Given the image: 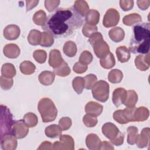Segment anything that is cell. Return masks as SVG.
<instances>
[{"label":"cell","instance_id":"6da1fadb","mask_svg":"<svg viewBox=\"0 0 150 150\" xmlns=\"http://www.w3.org/2000/svg\"><path fill=\"white\" fill-rule=\"evenodd\" d=\"M82 16L74 7L60 8L47 17L42 29L57 38L71 35L83 25Z\"/></svg>","mask_w":150,"mask_h":150},{"label":"cell","instance_id":"7a4b0ae2","mask_svg":"<svg viewBox=\"0 0 150 150\" xmlns=\"http://www.w3.org/2000/svg\"><path fill=\"white\" fill-rule=\"evenodd\" d=\"M149 23H138L134 26L133 36L131 39L128 49L133 53H149Z\"/></svg>","mask_w":150,"mask_h":150},{"label":"cell","instance_id":"3957f363","mask_svg":"<svg viewBox=\"0 0 150 150\" xmlns=\"http://www.w3.org/2000/svg\"><path fill=\"white\" fill-rule=\"evenodd\" d=\"M38 111L45 123L53 121L57 115V110L53 101L49 98H42L38 103Z\"/></svg>","mask_w":150,"mask_h":150},{"label":"cell","instance_id":"277c9868","mask_svg":"<svg viewBox=\"0 0 150 150\" xmlns=\"http://www.w3.org/2000/svg\"><path fill=\"white\" fill-rule=\"evenodd\" d=\"M88 42L93 47L96 56L98 58H103L110 52L108 45L103 39L102 34L100 32H96L91 35L88 39Z\"/></svg>","mask_w":150,"mask_h":150},{"label":"cell","instance_id":"5b68a950","mask_svg":"<svg viewBox=\"0 0 150 150\" xmlns=\"http://www.w3.org/2000/svg\"><path fill=\"white\" fill-rule=\"evenodd\" d=\"M14 122L13 115L9 109L5 105H1V138L5 135L12 134V127Z\"/></svg>","mask_w":150,"mask_h":150},{"label":"cell","instance_id":"8992f818","mask_svg":"<svg viewBox=\"0 0 150 150\" xmlns=\"http://www.w3.org/2000/svg\"><path fill=\"white\" fill-rule=\"evenodd\" d=\"M91 90L93 97L96 100L104 103L108 99L110 86L107 81L104 80L97 81Z\"/></svg>","mask_w":150,"mask_h":150},{"label":"cell","instance_id":"52a82bcc","mask_svg":"<svg viewBox=\"0 0 150 150\" xmlns=\"http://www.w3.org/2000/svg\"><path fill=\"white\" fill-rule=\"evenodd\" d=\"M120 21V13L114 8L108 9L103 18V25L105 28L114 26L118 24Z\"/></svg>","mask_w":150,"mask_h":150},{"label":"cell","instance_id":"ba28073f","mask_svg":"<svg viewBox=\"0 0 150 150\" xmlns=\"http://www.w3.org/2000/svg\"><path fill=\"white\" fill-rule=\"evenodd\" d=\"M60 141L54 142L53 144V149H74V142L73 138L69 135H61L59 137Z\"/></svg>","mask_w":150,"mask_h":150},{"label":"cell","instance_id":"9c48e42d","mask_svg":"<svg viewBox=\"0 0 150 150\" xmlns=\"http://www.w3.org/2000/svg\"><path fill=\"white\" fill-rule=\"evenodd\" d=\"M29 132V127L25 123L23 120H20L14 122L11 133L17 139L25 138Z\"/></svg>","mask_w":150,"mask_h":150},{"label":"cell","instance_id":"30bf717a","mask_svg":"<svg viewBox=\"0 0 150 150\" xmlns=\"http://www.w3.org/2000/svg\"><path fill=\"white\" fill-rule=\"evenodd\" d=\"M17 138L12 134H7L1 138V145L3 150H14L18 145Z\"/></svg>","mask_w":150,"mask_h":150},{"label":"cell","instance_id":"8fae6325","mask_svg":"<svg viewBox=\"0 0 150 150\" xmlns=\"http://www.w3.org/2000/svg\"><path fill=\"white\" fill-rule=\"evenodd\" d=\"M101 131L103 135L110 141L115 138L120 131L117 127L111 122L105 123L102 127Z\"/></svg>","mask_w":150,"mask_h":150},{"label":"cell","instance_id":"7c38bea8","mask_svg":"<svg viewBox=\"0 0 150 150\" xmlns=\"http://www.w3.org/2000/svg\"><path fill=\"white\" fill-rule=\"evenodd\" d=\"M21 33V30L18 25L11 24L6 26L3 31V35L5 39L13 40L17 39Z\"/></svg>","mask_w":150,"mask_h":150},{"label":"cell","instance_id":"4fadbf2b","mask_svg":"<svg viewBox=\"0 0 150 150\" xmlns=\"http://www.w3.org/2000/svg\"><path fill=\"white\" fill-rule=\"evenodd\" d=\"M127 91L124 88L119 87L115 88L112 93V101L113 104L117 107H119L124 104L127 97Z\"/></svg>","mask_w":150,"mask_h":150},{"label":"cell","instance_id":"5bb4252c","mask_svg":"<svg viewBox=\"0 0 150 150\" xmlns=\"http://www.w3.org/2000/svg\"><path fill=\"white\" fill-rule=\"evenodd\" d=\"M64 62V61L62 58L60 52L59 50L53 49L50 50L49 53V64L52 67L56 69L60 66Z\"/></svg>","mask_w":150,"mask_h":150},{"label":"cell","instance_id":"9a60e30c","mask_svg":"<svg viewBox=\"0 0 150 150\" xmlns=\"http://www.w3.org/2000/svg\"><path fill=\"white\" fill-rule=\"evenodd\" d=\"M135 65L136 67L141 71L147 70L150 65L149 53L138 55L135 59Z\"/></svg>","mask_w":150,"mask_h":150},{"label":"cell","instance_id":"2e32d148","mask_svg":"<svg viewBox=\"0 0 150 150\" xmlns=\"http://www.w3.org/2000/svg\"><path fill=\"white\" fill-rule=\"evenodd\" d=\"M103 110V106L94 101L88 102L85 106V111L87 114L93 116L100 115Z\"/></svg>","mask_w":150,"mask_h":150},{"label":"cell","instance_id":"e0dca14e","mask_svg":"<svg viewBox=\"0 0 150 150\" xmlns=\"http://www.w3.org/2000/svg\"><path fill=\"white\" fill-rule=\"evenodd\" d=\"M4 55L9 59L17 58L21 53V50L19 46L15 43H9L6 45L3 49Z\"/></svg>","mask_w":150,"mask_h":150},{"label":"cell","instance_id":"ac0fdd59","mask_svg":"<svg viewBox=\"0 0 150 150\" xmlns=\"http://www.w3.org/2000/svg\"><path fill=\"white\" fill-rule=\"evenodd\" d=\"M101 141L98 136L95 134H88L86 139V144L90 150L100 149Z\"/></svg>","mask_w":150,"mask_h":150},{"label":"cell","instance_id":"d6986e66","mask_svg":"<svg viewBox=\"0 0 150 150\" xmlns=\"http://www.w3.org/2000/svg\"><path fill=\"white\" fill-rule=\"evenodd\" d=\"M149 128L147 127L142 129L141 134L138 135L135 143L138 148H142L147 146L149 145Z\"/></svg>","mask_w":150,"mask_h":150},{"label":"cell","instance_id":"ffe728a7","mask_svg":"<svg viewBox=\"0 0 150 150\" xmlns=\"http://www.w3.org/2000/svg\"><path fill=\"white\" fill-rule=\"evenodd\" d=\"M108 35L111 40L118 43L121 42L125 36V32L123 29L117 26L111 29L108 32Z\"/></svg>","mask_w":150,"mask_h":150},{"label":"cell","instance_id":"44dd1931","mask_svg":"<svg viewBox=\"0 0 150 150\" xmlns=\"http://www.w3.org/2000/svg\"><path fill=\"white\" fill-rule=\"evenodd\" d=\"M55 78V74L53 72L45 70L41 72L39 76L38 79L39 82L44 86H49L51 85Z\"/></svg>","mask_w":150,"mask_h":150},{"label":"cell","instance_id":"7402d4cb","mask_svg":"<svg viewBox=\"0 0 150 150\" xmlns=\"http://www.w3.org/2000/svg\"><path fill=\"white\" fill-rule=\"evenodd\" d=\"M115 53L118 61L121 63L127 62L130 59V51L125 46L118 47L115 50Z\"/></svg>","mask_w":150,"mask_h":150},{"label":"cell","instance_id":"603a6c76","mask_svg":"<svg viewBox=\"0 0 150 150\" xmlns=\"http://www.w3.org/2000/svg\"><path fill=\"white\" fill-rule=\"evenodd\" d=\"M149 115L148 109L145 107L141 106L136 108L134 112L135 121L142 122L146 120Z\"/></svg>","mask_w":150,"mask_h":150},{"label":"cell","instance_id":"cb8c5ba5","mask_svg":"<svg viewBox=\"0 0 150 150\" xmlns=\"http://www.w3.org/2000/svg\"><path fill=\"white\" fill-rule=\"evenodd\" d=\"M100 65L105 69H110L113 67L115 64V60L114 56L110 52L104 57L100 59Z\"/></svg>","mask_w":150,"mask_h":150},{"label":"cell","instance_id":"d4e9b609","mask_svg":"<svg viewBox=\"0 0 150 150\" xmlns=\"http://www.w3.org/2000/svg\"><path fill=\"white\" fill-rule=\"evenodd\" d=\"M63 50L67 56L69 57H74L77 52V48L76 43L71 40L67 41L63 45Z\"/></svg>","mask_w":150,"mask_h":150},{"label":"cell","instance_id":"484cf974","mask_svg":"<svg viewBox=\"0 0 150 150\" xmlns=\"http://www.w3.org/2000/svg\"><path fill=\"white\" fill-rule=\"evenodd\" d=\"M73 7L82 17L86 16L87 13L90 10L89 6L86 1H75Z\"/></svg>","mask_w":150,"mask_h":150},{"label":"cell","instance_id":"4316f807","mask_svg":"<svg viewBox=\"0 0 150 150\" xmlns=\"http://www.w3.org/2000/svg\"><path fill=\"white\" fill-rule=\"evenodd\" d=\"M86 22L91 25H96L100 21V13L96 9H90L86 15Z\"/></svg>","mask_w":150,"mask_h":150},{"label":"cell","instance_id":"83f0119b","mask_svg":"<svg viewBox=\"0 0 150 150\" xmlns=\"http://www.w3.org/2000/svg\"><path fill=\"white\" fill-rule=\"evenodd\" d=\"M42 39V33L36 29L31 30L28 36V41L29 44L33 46L40 45Z\"/></svg>","mask_w":150,"mask_h":150},{"label":"cell","instance_id":"f1b7e54d","mask_svg":"<svg viewBox=\"0 0 150 150\" xmlns=\"http://www.w3.org/2000/svg\"><path fill=\"white\" fill-rule=\"evenodd\" d=\"M62 129L56 124H52L47 127L45 129V135L50 138H54L62 135Z\"/></svg>","mask_w":150,"mask_h":150},{"label":"cell","instance_id":"f546056e","mask_svg":"<svg viewBox=\"0 0 150 150\" xmlns=\"http://www.w3.org/2000/svg\"><path fill=\"white\" fill-rule=\"evenodd\" d=\"M19 69L22 74L30 75L35 71L36 66L32 62L29 60H25L20 64Z\"/></svg>","mask_w":150,"mask_h":150},{"label":"cell","instance_id":"4dcf8cb0","mask_svg":"<svg viewBox=\"0 0 150 150\" xmlns=\"http://www.w3.org/2000/svg\"><path fill=\"white\" fill-rule=\"evenodd\" d=\"M2 76L7 78H12L16 74V71L15 66L12 63H6L2 65L1 69Z\"/></svg>","mask_w":150,"mask_h":150},{"label":"cell","instance_id":"1f68e13d","mask_svg":"<svg viewBox=\"0 0 150 150\" xmlns=\"http://www.w3.org/2000/svg\"><path fill=\"white\" fill-rule=\"evenodd\" d=\"M142 21V17L137 13H132L125 15L122 19V22L125 25L131 26L134 23Z\"/></svg>","mask_w":150,"mask_h":150},{"label":"cell","instance_id":"d6a6232c","mask_svg":"<svg viewBox=\"0 0 150 150\" xmlns=\"http://www.w3.org/2000/svg\"><path fill=\"white\" fill-rule=\"evenodd\" d=\"M138 95L137 93L132 90H129L127 91V95L124 104L127 107H135L138 101Z\"/></svg>","mask_w":150,"mask_h":150},{"label":"cell","instance_id":"836d02e7","mask_svg":"<svg viewBox=\"0 0 150 150\" xmlns=\"http://www.w3.org/2000/svg\"><path fill=\"white\" fill-rule=\"evenodd\" d=\"M123 78V73L122 71L119 69H112L111 70L108 75V80L111 83H120Z\"/></svg>","mask_w":150,"mask_h":150},{"label":"cell","instance_id":"e575fe53","mask_svg":"<svg viewBox=\"0 0 150 150\" xmlns=\"http://www.w3.org/2000/svg\"><path fill=\"white\" fill-rule=\"evenodd\" d=\"M128 137H127V142L129 145H134L136 143V141L138 135V129L135 126L128 127L127 129Z\"/></svg>","mask_w":150,"mask_h":150},{"label":"cell","instance_id":"d590c367","mask_svg":"<svg viewBox=\"0 0 150 150\" xmlns=\"http://www.w3.org/2000/svg\"><path fill=\"white\" fill-rule=\"evenodd\" d=\"M53 71L55 75L60 77H66L69 75L71 72L70 68L68 64L64 62L60 66L56 69H53Z\"/></svg>","mask_w":150,"mask_h":150},{"label":"cell","instance_id":"8d00e7d4","mask_svg":"<svg viewBox=\"0 0 150 150\" xmlns=\"http://www.w3.org/2000/svg\"><path fill=\"white\" fill-rule=\"evenodd\" d=\"M72 86L74 90L78 94H81L85 87L84 79L82 77H76L74 78L72 81Z\"/></svg>","mask_w":150,"mask_h":150},{"label":"cell","instance_id":"74e56055","mask_svg":"<svg viewBox=\"0 0 150 150\" xmlns=\"http://www.w3.org/2000/svg\"><path fill=\"white\" fill-rule=\"evenodd\" d=\"M54 36L49 32L45 31L42 33V39L40 45L42 47H49L54 43Z\"/></svg>","mask_w":150,"mask_h":150},{"label":"cell","instance_id":"f35d334b","mask_svg":"<svg viewBox=\"0 0 150 150\" xmlns=\"http://www.w3.org/2000/svg\"><path fill=\"white\" fill-rule=\"evenodd\" d=\"M23 120L29 127H35L38 122V118L36 114L33 112H28L24 115Z\"/></svg>","mask_w":150,"mask_h":150},{"label":"cell","instance_id":"ab89813d","mask_svg":"<svg viewBox=\"0 0 150 150\" xmlns=\"http://www.w3.org/2000/svg\"><path fill=\"white\" fill-rule=\"evenodd\" d=\"M46 13L43 10L38 11L35 13L33 16V21L36 25L39 26H43L46 20Z\"/></svg>","mask_w":150,"mask_h":150},{"label":"cell","instance_id":"60d3db41","mask_svg":"<svg viewBox=\"0 0 150 150\" xmlns=\"http://www.w3.org/2000/svg\"><path fill=\"white\" fill-rule=\"evenodd\" d=\"M136 110V107H126L125 109L122 110V114L123 117L127 123L129 122L135 121L134 119V112Z\"/></svg>","mask_w":150,"mask_h":150},{"label":"cell","instance_id":"b9f144b4","mask_svg":"<svg viewBox=\"0 0 150 150\" xmlns=\"http://www.w3.org/2000/svg\"><path fill=\"white\" fill-rule=\"evenodd\" d=\"M33 56L38 63L40 64L44 63L47 59V53L44 50L38 49L34 51Z\"/></svg>","mask_w":150,"mask_h":150},{"label":"cell","instance_id":"7bdbcfd3","mask_svg":"<svg viewBox=\"0 0 150 150\" xmlns=\"http://www.w3.org/2000/svg\"><path fill=\"white\" fill-rule=\"evenodd\" d=\"M93 59V54L88 50H84L80 55L79 62L81 64L87 65L91 63Z\"/></svg>","mask_w":150,"mask_h":150},{"label":"cell","instance_id":"ee69618b","mask_svg":"<svg viewBox=\"0 0 150 150\" xmlns=\"http://www.w3.org/2000/svg\"><path fill=\"white\" fill-rule=\"evenodd\" d=\"M83 122L87 127L92 128L97 125L98 120L96 117L87 114L84 115L83 118Z\"/></svg>","mask_w":150,"mask_h":150},{"label":"cell","instance_id":"f6af8a7d","mask_svg":"<svg viewBox=\"0 0 150 150\" xmlns=\"http://www.w3.org/2000/svg\"><path fill=\"white\" fill-rule=\"evenodd\" d=\"M85 88L87 90L92 89L93 86L97 81V78L95 74H89L84 77Z\"/></svg>","mask_w":150,"mask_h":150},{"label":"cell","instance_id":"bcb514c9","mask_svg":"<svg viewBox=\"0 0 150 150\" xmlns=\"http://www.w3.org/2000/svg\"><path fill=\"white\" fill-rule=\"evenodd\" d=\"M97 27L96 25H91L86 23L82 29L83 35L87 38H89L91 35L97 32Z\"/></svg>","mask_w":150,"mask_h":150},{"label":"cell","instance_id":"7dc6e473","mask_svg":"<svg viewBox=\"0 0 150 150\" xmlns=\"http://www.w3.org/2000/svg\"><path fill=\"white\" fill-rule=\"evenodd\" d=\"M13 83V80L12 78H7L1 76L0 77V86L4 90H8L10 89Z\"/></svg>","mask_w":150,"mask_h":150},{"label":"cell","instance_id":"c3c4849f","mask_svg":"<svg viewBox=\"0 0 150 150\" xmlns=\"http://www.w3.org/2000/svg\"><path fill=\"white\" fill-rule=\"evenodd\" d=\"M72 124L71 120L68 117H63L59 121V126L62 130L66 131L69 129Z\"/></svg>","mask_w":150,"mask_h":150},{"label":"cell","instance_id":"681fc988","mask_svg":"<svg viewBox=\"0 0 150 150\" xmlns=\"http://www.w3.org/2000/svg\"><path fill=\"white\" fill-rule=\"evenodd\" d=\"M60 1L59 0H46L45 1V6L49 12H52L56 10L60 4Z\"/></svg>","mask_w":150,"mask_h":150},{"label":"cell","instance_id":"f907efd6","mask_svg":"<svg viewBox=\"0 0 150 150\" xmlns=\"http://www.w3.org/2000/svg\"><path fill=\"white\" fill-rule=\"evenodd\" d=\"M120 6L124 11H128L134 6V1L132 0H121Z\"/></svg>","mask_w":150,"mask_h":150},{"label":"cell","instance_id":"816d5d0a","mask_svg":"<svg viewBox=\"0 0 150 150\" xmlns=\"http://www.w3.org/2000/svg\"><path fill=\"white\" fill-rule=\"evenodd\" d=\"M87 69H88V67L87 65L81 64L79 62L76 63L73 67V70L74 72L77 74H81L86 72Z\"/></svg>","mask_w":150,"mask_h":150},{"label":"cell","instance_id":"f5cc1de1","mask_svg":"<svg viewBox=\"0 0 150 150\" xmlns=\"http://www.w3.org/2000/svg\"><path fill=\"white\" fill-rule=\"evenodd\" d=\"M113 118L115 121H116L120 124H125L127 123L124 118L123 117L122 114V110H116L113 114Z\"/></svg>","mask_w":150,"mask_h":150},{"label":"cell","instance_id":"db71d44e","mask_svg":"<svg viewBox=\"0 0 150 150\" xmlns=\"http://www.w3.org/2000/svg\"><path fill=\"white\" fill-rule=\"evenodd\" d=\"M124 134L120 131L119 134L117 135V137L111 140L110 141L112 144L116 146H120L124 143Z\"/></svg>","mask_w":150,"mask_h":150},{"label":"cell","instance_id":"11a10c76","mask_svg":"<svg viewBox=\"0 0 150 150\" xmlns=\"http://www.w3.org/2000/svg\"><path fill=\"white\" fill-rule=\"evenodd\" d=\"M137 3L139 9H141L142 11H145L148 8L150 4V1L149 0H145V1L138 0L137 1Z\"/></svg>","mask_w":150,"mask_h":150},{"label":"cell","instance_id":"9f6ffc18","mask_svg":"<svg viewBox=\"0 0 150 150\" xmlns=\"http://www.w3.org/2000/svg\"><path fill=\"white\" fill-rule=\"evenodd\" d=\"M39 3V1H26V11H30L33 8L37 6V5Z\"/></svg>","mask_w":150,"mask_h":150},{"label":"cell","instance_id":"6f0895ef","mask_svg":"<svg viewBox=\"0 0 150 150\" xmlns=\"http://www.w3.org/2000/svg\"><path fill=\"white\" fill-rule=\"evenodd\" d=\"M38 149H53V144L48 141L43 142Z\"/></svg>","mask_w":150,"mask_h":150},{"label":"cell","instance_id":"680465c9","mask_svg":"<svg viewBox=\"0 0 150 150\" xmlns=\"http://www.w3.org/2000/svg\"><path fill=\"white\" fill-rule=\"evenodd\" d=\"M114 149V146L109 142L107 141H103L101 142L100 149H110L112 150Z\"/></svg>","mask_w":150,"mask_h":150}]
</instances>
